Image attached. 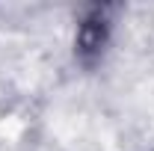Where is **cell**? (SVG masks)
Segmentation results:
<instances>
[{"label": "cell", "instance_id": "1", "mask_svg": "<svg viewBox=\"0 0 154 151\" xmlns=\"http://www.w3.org/2000/svg\"><path fill=\"white\" fill-rule=\"evenodd\" d=\"M104 39H107V21H104L101 12H95L89 21H83V24H80L77 48H80V54H98V51H101V45H104Z\"/></svg>", "mask_w": 154, "mask_h": 151}]
</instances>
